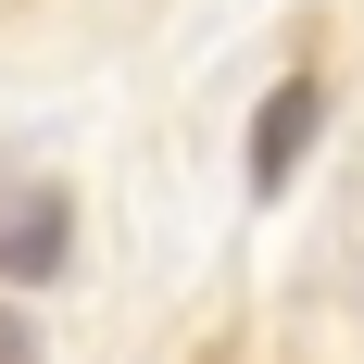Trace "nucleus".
Wrapping results in <instances>:
<instances>
[{
	"label": "nucleus",
	"instance_id": "nucleus-2",
	"mask_svg": "<svg viewBox=\"0 0 364 364\" xmlns=\"http://www.w3.org/2000/svg\"><path fill=\"white\" fill-rule=\"evenodd\" d=\"M301 139H314V75H289V88L264 101V126H252V188H264V201L301 176Z\"/></svg>",
	"mask_w": 364,
	"mask_h": 364
},
{
	"label": "nucleus",
	"instance_id": "nucleus-3",
	"mask_svg": "<svg viewBox=\"0 0 364 364\" xmlns=\"http://www.w3.org/2000/svg\"><path fill=\"white\" fill-rule=\"evenodd\" d=\"M0 364H38V327L13 314V301H0Z\"/></svg>",
	"mask_w": 364,
	"mask_h": 364
},
{
	"label": "nucleus",
	"instance_id": "nucleus-1",
	"mask_svg": "<svg viewBox=\"0 0 364 364\" xmlns=\"http://www.w3.org/2000/svg\"><path fill=\"white\" fill-rule=\"evenodd\" d=\"M63 252H75V201L50 176H0V277H63Z\"/></svg>",
	"mask_w": 364,
	"mask_h": 364
}]
</instances>
